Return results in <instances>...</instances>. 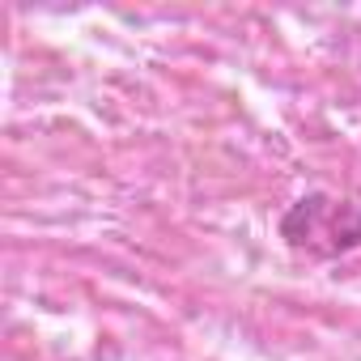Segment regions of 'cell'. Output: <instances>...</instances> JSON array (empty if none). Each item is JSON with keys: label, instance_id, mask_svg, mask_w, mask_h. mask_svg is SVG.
<instances>
[{"label": "cell", "instance_id": "6da1fadb", "mask_svg": "<svg viewBox=\"0 0 361 361\" xmlns=\"http://www.w3.org/2000/svg\"><path fill=\"white\" fill-rule=\"evenodd\" d=\"M281 234L293 251L306 255H344L353 247H361V200H344V196H302L285 217H281Z\"/></svg>", "mask_w": 361, "mask_h": 361}]
</instances>
